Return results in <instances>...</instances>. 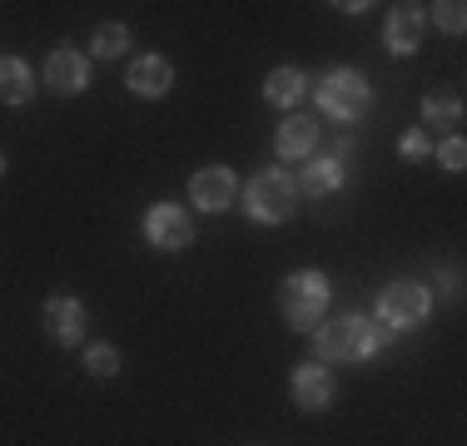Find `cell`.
Instances as JSON below:
<instances>
[{
    "label": "cell",
    "instance_id": "14",
    "mask_svg": "<svg viewBox=\"0 0 467 446\" xmlns=\"http://www.w3.org/2000/svg\"><path fill=\"white\" fill-rule=\"evenodd\" d=\"M36 95V75H30L26 60H0V105H26Z\"/></svg>",
    "mask_w": 467,
    "mask_h": 446
},
{
    "label": "cell",
    "instance_id": "13",
    "mask_svg": "<svg viewBox=\"0 0 467 446\" xmlns=\"http://www.w3.org/2000/svg\"><path fill=\"white\" fill-rule=\"evenodd\" d=\"M274 144H279V159H308L318 149V119H304V115L284 119Z\"/></svg>",
    "mask_w": 467,
    "mask_h": 446
},
{
    "label": "cell",
    "instance_id": "8",
    "mask_svg": "<svg viewBox=\"0 0 467 446\" xmlns=\"http://www.w3.org/2000/svg\"><path fill=\"white\" fill-rule=\"evenodd\" d=\"M46 85L55 95H80V89L90 85V65H85V55L75 50V45H60L46 60Z\"/></svg>",
    "mask_w": 467,
    "mask_h": 446
},
{
    "label": "cell",
    "instance_id": "17",
    "mask_svg": "<svg viewBox=\"0 0 467 446\" xmlns=\"http://www.w3.org/2000/svg\"><path fill=\"white\" fill-rule=\"evenodd\" d=\"M343 184V164L338 159H318V164H308L304 169V178H298V188H304V194H333V188Z\"/></svg>",
    "mask_w": 467,
    "mask_h": 446
},
{
    "label": "cell",
    "instance_id": "6",
    "mask_svg": "<svg viewBox=\"0 0 467 446\" xmlns=\"http://www.w3.org/2000/svg\"><path fill=\"white\" fill-rule=\"evenodd\" d=\"M234 194H239V178H234L224 164H214V169H199L189 178V204L199 208V214H224L234 204Z\"/></svg>",
    "mask_w": 467,
    "mask_h": 446
},
{
    "label": "cell",
    "instance_id": "10",
    "mask_svg": "<svg viewBox=\"0 0 467 446\" xmlns=\"http://www.w3.org/2000/svg\"><path fill=\"white\" fill-rule=\"evenodd\" d=\"M130 89H135L140 99H160V95H170V85H174V70H170V60H160V55H144V60L130 65Z\"/></svg>",
    "mask_w": 467,
    "mask_h": 446
},
{
    "label": "cell",
    "instance_id": "3",
    "mask_svg": "<svg viewBox=\"0 0 467 446\" xmlns=\"http://www.w3.org/2000/svg\"><path fill=\"white\" fill-rule=\"evenodd\" d=\"M244 204H249L254 223H284L288 214H294V204H298V184L284 169H264V174L249 178Z\"/></svg>",
    "mask_w": 467,
    "mask_h": 446
},
{
    "label": "cell",
    "instance_id": "7",
    "mask_svg": "<svg viewBox=\"0 0 467 446\" xmlns=\"http://www.w3.org/2000/svg\"><path fill=\"white\" fill-rule=\"evenodd\" d=\"M144 233H150L154 248L180 253V248H189V238H194V223H189L184 208H174V204H154L150 214H144Z\"/></svg>",
    "mask_w": 467,
    "mask_h": 446
},
{
    "label": "cell",
    "instance_id": "5",
    "mask_svg": "<svg viewBox=\"0 0 467 446\" xmlns=\"http://www.w3.org/2000/svg\"><path fill=\"white\" fill-rule=\"evenodd\" d=\"M432 298L422 283H388L383 298H378V318H383V328H413V322L428 318Z\"/></svg>",
    "mask_w": 467,
    "mask_h": 446
},
{
    "label": "cell",
    "instance_id": "12",
    "mask_svg": "<svg viewBox=\"0 0 467 446\" xmlns=\"http://www.w3.org/2000/svg\"><path fill=\"white\" fill-rule=\"evenodd\" d=\"M383 40H388V50H393V55H413L422 45V10L418 5H398L393 15H388Z\"/></svg>",
    "mask_w": 467,
    "mask_h": 446
},
{
    "label": "cell",
    "instance_id": "21",
    "mask_svg": "<svg viewBox=\"0 0 467 446\" xmlns=\"http://www.w3.org/2000/svg\"><path fill=\"white\" fill-rule=\"evenodd\" d=\"M438 159H442V169H452V174H458L462 164H467V144L458 139V134H452V139H448V144H442V149H438Z\"/></svg>",
    "mask_w": 467,
    "mask_h": 446
},
{
    "label": "cell",
    "instance_id": "4",
    "mask_svg": "<svg viewBox=\"0 0 467 446\" xmlns=\"http://www.w3.org/2000/svg\"><path fill=\"white\" fill-rule=\"evenodd\" d=\"M318 105L333 119H358L368 109V80L358 70H328L318 80Z\"/></svg>",
    "mask_w": 467,
    "mask_h": 446
},
{
    "label": "cell",
    "instance_id": "16",
    "mask_svg": "<svg viewBox=\"0 0 467 446\" xmlns=\"http://www.w3.org/2000/svg\"><path fill=\"white\" fill-rule=\"evenodd\" d=\"M422 115H428V125H438V129L458 134V129H462V99L452 95V89H438V95L422 99Z\"/></svg>",
    "mask_w": 467,
    "mask_h": 446
},
{
    "label": "cell",
    "instance_id": "23",
    "mask_svg": "<svg viewBox=\"0 0 467 446\" xmlns=\"http://www.w3.org/2000/svg\"><path fill=\"white\" fill-rule=\"evenodd\" d=\"M0 174H5V159H0Z\"/></svg>",
    "mask_w": 467,
    "mask_h": 446
},
{
    "label": "cell",
    "instance_id": "1",
    "mask_svg": "<svg viewBox=\"0 0 467 446\" xmlns=\"http://www.w3.org/2000/svg\"><path fill=\"white\" fill-rule=\"evenodd\" d=\"M388 338H393V328H378L358 312H343V318L318 328V357L324 362H363L378 348H388Z\"/></svg>",
    "mask_w": 467,
    "mask_h": 446
},
{
    "label": "cell",
    "instance_id": "19",
    "mask_svg": "<svg viewBox=\"0 0 467 446\" xmlns=\"http://www.w3.org/2000/svg\"><path fill=\"white\" fill-rule=\"evenodd\" d=\"M85 367H90L95 377H115V372H119V352L109 348V342H99V348L85 352Z\"/></svg>",
    "mask_w": 467,
    "mask_h": 446
},
{
    "label": "cell",
    "instance_id": "20",
    "mask_svg": "<svg viewBox=\"0 0 467 446\" xmlns=\"http://www.w3.org/2000/svg\"><path fill=\"white\" fill-rule=\"evenodd\" d=\"M462 10H467V5H458V0H442V5H438V25L452 30V35H462V25H467Z\"/></svg>",
    "mask_w": 467,
    "mask_h": 446
},
{
    "label": "cell",
    "instance_id": "2",
    "mask_svg": "<svg viewBox=\"0 0 467 446\" xmlns=\"http://www.w3.org/2000/svg\"><path fill=\"white\" fill-rule=\"evenodd\" d=\"M279 308L294 328H318L328 308V278L318 268H304V273H288L284 288H279Z\"/></svg>",
    "mask_w": 467,
    "mask_h": 446
},
{
    "label": "cell",
    "instance_id": "18",
    "mask_svg": "<svg viewBox=\"0 0 467 446\" xmlns=\"http://www.w3.org/2000/svg\"><path fill=\"white\" fill-rule=\"evenodd\" d=\"M90 50L99 55V60H115V55H125V50H130V30L109 20V25H99V30H95Z\"/></svg>",
    "mask_w": 467,
    "mask_h": 446
},
{
    "label": "cell",
    "instance_id": "22",
    "mask_svg": "<svg viewBox=\"0 0 467 446\" xmlns=\"http://www.w3.org/2000/svg\"><path fill=\"white\" fill-rule=\"evenodd\" d=\"M422 154H432V139H428L422 129H413V134L403 139V159H422Z\"/></svg>",
    "mask_w": 467,
    "mask_h": 446
},
{
    "label": "cell",
    "instance_id": "15",
    "mask_svg": "<svg viewBox=\"0 0 467 446\" xmlns=\"http://www.w3.org/2000/svg\"><path fill=\"white\" fill-rule=\"evenodd\" d=\"M304 95H308V80L294 65H284V70H274L269 80H264V99H269V105H298Z\"/></svg>",
    "mask_w": 467,
    "mask_h": 446
},
{
    "label": "cell",
    "instance_id": "9",
    "mask_svg": "<svg viewBox=\"0 0 467 446\" xmlns=\"http://www.w3.org/2000/svg\"><path fill=\"white\" fill-rule=\"evenodd\" d=\"M46 328H50V338L60 342V348H75V342L85 338V308H80V298H50L46 303Z\"/></svg>",
    "mask_w": 467,
    "mask_h": 446
},
{
    "label": "cell",
    "instance_id": "11",
    "mask_svg": "<svg viewBox=\"0 0 467 446\" xmlns=\"http://www.w3.org/2000/svg\"><path fill=\"white\" fill-rule=\"evenodd\" d=\"M328 401H333V377H328L318 362L298 367V372H294V407H304V411H324Z\"/></svg>",
    "mask_w": 467,
    "mask_h": 446
}]
</instances>
